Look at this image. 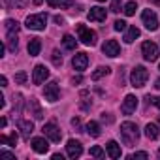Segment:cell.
Returning <instances> with one entry per match:
<instances>
[{
  "instance_id": "obj_18",
  "label": "cell",
  "mask_w": 160,
  "mask_h": 160,
  "mask_svg": "<svg viewBox=\"0 0 160 160\" xmlns=\"http://www.w3.org/2000/svg\"><path fill=\"white\" fill-rule=\"evenodd\" d=\"M19 130H21V136H23V139H30V134H32V130H34V124L30 122V121H19Z\"/></svg>"
},
{
  "instance_id": "obj_32",
  "label": "cell",
  "mask_w": 160,
  "mask_h": 160,
  "mask_svg": "<svg viewBox=\"0 0 160 160\" xmlns=\"http://www.w3.org/2000/svg\"><path fill=\"white\" fill-rule=\"evenodd\" d=\"M51 58H53V64H55V66H60V64H62V55L58 53V49H55V51H53Z\"/></svg>"
},
{
  "instance_id": "obj_21",
  "label": "cell",
  "mask_w": 160,
  "mask_h": 160,
  "mask_svg": "<svg viewBox=\"0 0 160 160\" xmlns=\"http://www.w3.org/2000/svg\"><path fill=\"white\" fill-rule=\"evenodd\" d=\"M139 34H141V32H139L138 27H130V28L126 30V34H124V42H126V43H132L136 38H139Z\"/></svg>"
},
{
  "instance_id": "obj_27",
  "label": "cell",
  "mask_w": 160,
  "mask_h": 160,
  "mask_svg": "<svg viewBox=\"0 0 160 160\" xmlns=\"http://www.w3.org/2000/svg\"><path fill=\"white\" fill-rule=\"evenodd\" d=\"M6 6L8 8H25L27 0H6Z\"/></svg>"
},
{
  "instance_id": "obj_25",
  "label": "cell",
  "mask_w": 160,
  "mask_h": 160,
  "mask_svg": "<svg viewBox=\"0 0 160 160\" xmlns=\"http://www.w3.org/2000/svg\"><path fill=\"white\" fill-rule=\"evenodd\" d=\"M62 43H64V47H66V49H75V45H77V40H75L72 34H64V38H62Z\"/></svg>"
},
{
  "instance_id": "obj_13",
  "label": "cell",
  "mask_w": 160,
  "mask_h": 160,
  "mask_svg": "<svg viewBox=\"0 0 160 160\" xmlns=\"http://www.w3.org/2000/svg\"><path fill=\"white\" fill-rule=\"evenodd\" d=\"M89 21H94V23H104L106 19H108V13H106V10L104 8H100V6H96V8H91V12H89Z\"/></svg>"
},
{
  "instance_id": "obj_37",
  "label": "cell",
  "mask_w": 160,
  "mask_h": 160,
  "mask_svg": "<svg viewBox=\"0 0 160 160\" xmlns=\"http://www.w3.org/2000/svg\"><path fill=\"white\" fill-rule=\"evenodd\" d=\"M47 4H49L51 8H57V6H60V4H62V0H47Z\"/></svg>"
},
{
  "instance_id": "obj_12",
  "label": "cell",
  "mask_w": 160,
  "mask_h": 160,
  "mask_svg": "<svg viewBox=\"0 0 160 160\" xmlns=\"http://www.w3.org/2000/svg\"><path fill=\"white\" fill-rule=\"evenodd\" d=\"M102 51H104V55H108V57L115 58V57H119L121 47H119V43H117L115 40H108V42L102 45Z\"/></svg>"
},
{
  "instance_id": "obj_34",
  "label": "cell",
  "mask_w": 160,
  "mask_h": 160,
  "mask_svg": "<svg viewBox=\"0 0 160 160\" xmlns=\"http://www.w3.org/2000/svg\"><path fill=\"white\" fill-rule=\"evenodd\" d=\"M130 158H132V160H136V158H143V160H145V158H149V154H147L145 151H139V152H134Z\"/></svg>"
},
{
  "instance_id": "obj_11",
  "label": "cell",
  "mask_w": 160,
  "mask_h": 160,
  "mask_svg": "<svg viewBox=\"0 0 160 160\" xmlns=\"http://www.w3.org/2000/svg\"><path fill=\"white\" fill-rule=\"evenodd\" d=\"M72 66H73L77 72L87 70V66H89V57H87V53H75L73 58H72Z\"/></svg>"
},
{
  "instance_id": "obj_1",
  "label": "cell",
  "mask_w": 160,
  "mask_h": 160,
  "mask_svg": "<svg viewBox=\"0 0 160 160\" xmlns=\"http://www.w3.org/2000/svg\"><path fill=\"white\" fill-rule=\"evenodd\" d=\"M121 138H122V143L124 145H128V147L136 145L138 139H139V128H138V124L136 122H130V121L122 122L121 124Z\"/></svg>"
},
{
  "instance_id": "obj_51",
  "label": "cell",
  "mask_w": 160,
  "mask_h": 160,
  "mask_svg": "<svg viewBox=\"0 0 160 160\" xmlns=\"http://www.w3.org/2000/svg\"><path fill=\"white\" fill-rule=\"evenodd\" d=\"M158 124H160V117H158Z\"/></svg>"
},
{
  "instance_id": "obj_46",
  "label": "cell",
  "mask_w": 160,
  "mask_h": 160,
  "mask_svg": "<svg viewBox=\"0 0 160 160\" xmlns=\"http://www.w3.org/2000/svg\"><path fill=\"white\" fill-rule=\"evenodd\" d=\"M6 124H8V121H6V119H0V126H2V128H4Z\"/></svg>"
},
{
  "instance_id": "obj_33",
  "label": "cell",
  "mask_w": 160,
  "mask_h": 160,
  "mask_svg": "<svg viewBox=\"0 0 160 160\" xmlns=\"http://www.w3.org/2000/svg\"><path fill=\"white\" fill-rule=\"evenodd\" d=\"M111 12L119 13L121 12V0H111Z\"/></svg>"
},
{
  "instance_id": "obj_24",
  "label": "cell",
  "mask_w": 160,
  "mask_h": 160,
  "mask_svg": "<svg viewBox=\"0 0 160 160\" xmlns=\"http://www.w3.org/2000/svg\"><path fill=\"white\" fill-rule=\"evenodd\" d=\"M6 32L8 34H17L19 32V23L13 19H6Z\"/></svg>"
},
{
  "instance_id": "obj_6",
  "label": "cell",
  "mask_w": 160,
  "mask_h": 160,
  "mask_svg": "<svg viewBox=\"0 0 160 160\" xmlns=\"http://www.w3.org/2000/svg\"><path fill=\"white\" fill-rule=\"evenodd\" d=\"M42 132H43V136H45L47 139H51L53 143H58L60 138H62V132L58 130V126H57L55 122H45L43 128H42Z\"/></svg>"
},
{
  "instance_id": "obj_23",
  "label": "cell",
  "mask_w": 160,
  "mask_h": 160,
  "mask_svg": "<svg viewBox=\"0 0 160 160\" xmlns=\"http://www.w3.org/2000/svg\"><path fill=\"white\" fill-rule=\"evenodd\" d=\"M158 134H160V132H158V126H156V124H151V122H149V124L145 126V136H147L149 139H156Z\"/></svg>"
},
{
  "instance_id": "obj_29",
  "label": "cell",
  "mask_w": 160,
  "mask_h": 160,
  "mask_svg": "<svg viewBox=\"0 0 160 160\" xmlns=\"http://www.w3.org/2000/svg\"><path fill=\"white\" fill-rule=\"evenodd\" d=\"M91 156H94V158H104L106 156V152H104V149L102 147H91Z\"/></svg>"
},
{
  "instance_id": "obj_36",
  "label": "cell",
  "mask_w": 160,
  "mask_h": 160,
  "mask_svg": "<svg viewBox=\"0 0 160 160\" xmlns=\"http://www.w3.org/2000/svg\"><path fill=\"white\" fill-rule=\"evenodd\" d=\"M70 6H73V0H62L60 10H64V8H70Z\"/></svg>"
},
{
  "instance_id": "obj_43",
  "label": "cell",
  "mask_w": 160,
  "mask_h": 160,
  "mask_svg": "<svg viewBox=\"0 0 160 160\" xmlns=\"http://www.w3.org/2000/svg\"><path fill=\"white\" fill-rule=\"evenodd\" d=\"M55 23H57V25H62V23H64V17H60V15H55Z\"/></svg>"
},
{
  "instance_id": "obj_2",
  "label": "cell",
  "mask_w": 160,
  "mask_h": 160,
  "mask_svg": "<svg viewBox=\"0 0 160 160\" xmlns=\"http://www.w3.org/2000/svg\"><path fill=\"white\" fill-rule=\"evenodd\" d=\"M147 79H149V70H147L145 66H136V68L132 70V73H130V83H132V87H136V89L145 87Z\"/></svg>"
},
{
  "instance_id": "obj_16",
  "label": "cell",
  "mask_w": 160,
  "mask_h": 160,
  "mask_svg": "<svg viewBox=\"0 0 160 160\" xmlns=\"http://www.w3.org/2000/svg\"><path fill=\"white\" fill-rule=\"evenodd\" d=\"M32 149L38 152V154H45L49 151V143L45 138H34L32 139Z\"/></svg>"
},
{
  "instance_id": "obj_41",
  "label": "cell",
  "mask_w": 160,
  "mask_h": 160,
  "mask_svg": "<svg viewBox=\"0 0 160 160\" xmlns=\"http://www.w3.org/2000/svg\"><path fill=\"white\" fill-rule=\"evenodd\" d=\"M72 124H73L75 128H79V126H81V121H79V117H73V119H72Z\"/></svg>"
},
{
  "instance_id": "obj_17",
  "label": "cell",
  "mask_w": 160,
  "mask_h": 160,
  "mask_svg": "<svg viewBox=\"0 0 160 160\" xmlns=\"http://www.w3.org/2000/svg\"><path fill=\"white\" fill-rule=\"evenodd\" d=\"M106 151H108V156L109 158H113V160H117V158H121V145L117 143V141H108V145H106Z\"/></svg>"
},
{
  "instance_id": "obj_26",
  "label": "cell",
  "mask_w": 160,
  "mask_h": 160,
  "mask_svg": "<svg viewBox=\"0 0 160 160\" xmlns=\"http://www.w3.org/2000/svg\"><path fill=\"white\" fill-rule=\"evenodd\" d=\"M8 47L10 51H17V34H8Z\"/></svg>"
},
{
  "instance_id": "obj_4",
  "label": "cell",
  "mask_w": 160,
  "mask_h": 160,
  "mask_svg": "<svg viewBox=\"0 0 160 160\" xmlns=\"http://www.w3.org/2000/svg\"><path fill=\"white\" fill-rule=\"evenodd\" d=\"M25 23H27V28H30V30H43L45 25H47V15H45V13L28 15Z\"/></svg>"
},
{
  "instance_id": "obj_31",
  "label": "cell",
  "mask_w": 160,
  "mask_h": 160,
  "mask_svg": "<svg viewBox=\"0 0 160 160\" xmlns=\"http://www.w3.org/2000/svg\"><path fill=\"white\" fill-rule=\"evenodd\" d=\"M113 28H115L117 32H122V30H126L128 27H126V23H124L122 19H117V21L113 23Z\"/></svg>"
},
{
  "instance_id": "obj_39",
  "label": "cell",
  "mask_w": 160,
  "mask_h": 160,
  "mask_svg": "<svg viewBox=\"0 0 160 160\" xmlns=\"http://www.w3.org/2000/svg\"><path fill=\"white\" fill-rule=\"evenodd\" d=\"M147 98H149V100H151V102H152V104L158 108V109H160V96H156V98H152V96H147Z\"/></svg>"
},
{
  "instance_id": "obj_15",
  "label": "cell",
  "mask_w": 160,
  "mask_h": 160,
  "mask_svg": "<svg viewBox=\"0 0 160 160\" xmlns=\"http://www.w3.org/2000/svg\"><path fill=\"white\" fill-rule=\"evenodd\" d=\"M27 106H28V111H30V115H32L36 121H42V119H43V115H45V113H43V109L40 108V104H38V100H36V98H30Z\"/></svg>"
},
{
  "instance_id": "obj_44",
  "label": "cell",
  "mask_w": 160,
  "mask_h": 160,
  "mask_svg": "<svg viewBox=\"0 0 160 160\" xmlns=\"http://www.w3.org/2000/svg\"><path fill=\"white\" fill-rule=\"evenodd\" d=\"M72 81H73V83H81L83 79H81V75H73V77H72Z\"/></svg>"
},
{
  "instance_id": "obj_10",
  "label": "cell",
  "mask_w": 160,
  "mask_h": 160,
  "mask_svg": "<svg viewBox=\"0 0 160 160\" xmlns=\"http://www.w3.org/2000/svg\"><path fill=\"white\" fill-rule=\"evenodd\" d=\"M66 152H68L70 158H79V156L83 154V145L79 143L77 139H70L66 143Z\"/></svg>"
},
{
  "instance_id": "obj_42",
  "label": "cell",
  "mask_w": 160,
  "mask_h": 160,
  "mask_svg": "<svg viewBox=\"0 0 160 160\" xmlns=\"http://www.w3.org/2000/svg\"><path fill=\"white\" fill-rule=\"evenodd\" d=\"M0 87H8V79H6V75L0 77Z\"/></svg>"
},
{
  "instance_id": "obj_48",
  "label": "cell",
  "mask_w": 160,
  "mask_h": 160,
  "mask_svg": "<svg viewBox=\"0 0 160 160\" xmlns=\"http://www.w3.org/2000/svg\"><path fill=\"white\" fill-rule=\"evenodd\" d=\"M154 87H156V89H160V79H156V83H154Z\"/></svg>"
},
{
  "instance_id": "obj_9",
  "label": "cell",
  "mask_w": 160,
  "mask_h": 160,
  "mask_svg": "<svg viewBox=\"0 0 160 160\" xmlns=\"http://www.w3.org/2000/svg\"><path fill=\"white\" fill-rule=\"evenodd\" d=\"M43 96H45V100H49V102H57L58 96H60L58 85H57L55 81H49V83L43 87Z\"/></svg>"
},
{
  "instance_id": "obj_52",
  "label": "cell",
  "mask_w": 160,
  "mask_h": 160,
  "mask_svg": "<svg viewBox=\"0 0 160 160\" xmlns=\"http://www.w3.org/2000/svg\"><path fill=\"white\" fill-rule=\"evenodd\" d=\"M158 70H160V64H158Z\"/></svg>"
},
{
  "instance_id": "obj_45",
  "label": "cell",
  "mask_w": 160,
  "mask_h": 160,
  "mask_svg": "<svg viewBox=\"0 0 160 160\" xmlns=\"http://www.w3.org/2000/svg\"><path fill=\"white\" fill-rule=\"evenodd\" d=\"M51 158H53V160H62V154H53Z\"/></svg>"
},
{
  "instance_id": "obj_5",
  "label": "cell",
  "mask_w": 160,
  "mask_h": 160,
  "mask_svg": "<svg viewBox=\"0 0 160 160\" xmlns=\"http://www.w3.org/2000/svg\"><path fill=\"white\" fill-rule=\"evenodd\" d=\"M141 53H143V58L149 60V62H154V60L158 58V55H160L158 45L152 43V42H143V45H141Z\"/></svg>"
},
{
  "instance_id": "obj_40",
  "label": "cell",
  "mask_w": 160,
  "mask_h": 160,
  "mask_svg": "<svg viewBox=\"0 0 160 160\" xmlns=\"http://www.w3.org/2000/svg\"><path fill=\"white\" fill-rule=\"evenodd\" d=\"M0 156H2V158H15V156H13L12 152H8V151H4V149L0 151Z\"/></svg>"
},
{
  "instance_id": "obj_47",
  "label": "cell",
  "mask_w": 160,
  "mask_h": 160,
  "mask_svg": "<svg viewBox=\"0 0 160 160\" xmlns=\"http://www.w3.org/2000/svg\"><path fill=\"white\" fill-rule=\"evenodd\" d=\"M42 2H43V0H34V6H40Z\"/></svg>"
},
{
  "instance_id": "obj_30",
  "label": "cell",
  "mask_w": 160,
  "mask_h": 160,
  "mask_svg": "<svg viewBox=\"0 0 160 160\" xmlns=\"http://www.w3.org/2000/svg\"><path fill=\"white\" fill-rule=\"evenodd\" d=\"M15 83H19V85L27 83V72H17L15 73Z\"/></svg>"
},
{
  "instance_id": "obj_3",
  "label": "cell",
  "mask_w": 160,
  "mask_h": 160,
  "mask_svg": "<svg viewBox=\"0 0 160 160\" xmlns=\"http://www.w3.org/2000/svg\"><path fill=\"white\" fill-rule=\"evenodd\" d=\"M77 34H79V40L85 45H96V32L91 30L89 27L85 25H77Z\"/></svg>"
},
{
  "instance_id": "obj_50",
  "label": "cell",
  "mask_w": 160,
  "mask_h": 160,
  "mask_svg": "<svg viewBox=\"0 0 160 160\" xmlns=\"http://www.w3.org/2000/svg\"><path fill=\"white\" fill-rule=\"evenodd\" d=\"M98 2H106V0H98Z\"/></svg>"
},
{
  "instance_id": "obj_49",
  "label": "cell",
  "mask_w": 160,
  "mask_h": 160,
  "mask_svg": "<svg viewBox=\"0 0 160 160\" xmlns=\"http://www.w3.org/2000/svg\"><path fill=\"white\" fill-rule=\"evenodd\" d=\"M158 158H160V149H158Z\"/></svg>"
},
{
  "instance_id": "obj_8",
  "label": "cell",
  "mask_w": 160,
  "mask_h": 160,
  "mask_svg": "<svg viewBox=\"0 0 160 160\" xmlns=\"http://www.w3.org/2000/svg\"><path fill=\"white\" fill-rule=\"evenodd\" d=\"M47 77H49V70L43 64H36L34 66V72H32V81H34V85H42Z\"/></svg>"
},
{
  "instance_id": "obj_38",
  "label": "cell",
  "mask_w": 160,
  "mask_h": 160,
  "mask_svg": "<svg viewBox=\"0 0 160 160\" xmlns=\"http://www.w3.org/2000/svg\"><path fill=\"white\" fill-rule=\"evenodd\" d=\"M102 121H104V122H113V117H111L109 113H102Z\"/></svg>"
},
{
  "instance_id": "obj_20",
  "label": "cell",
  "mask_w": 160,
  "mask_h": 160,
  "mask_svg": "<svg viewBox=\"0 0 160 160\" xmlns=\"http://www.w3.org/2000/svg\"><path fill=\"white\" fill-rule=\"evenodd\" d=\"M87 134L91 136V138H98L100 134H102V130H100V124L98 122H94V121H91V122H87Z\"/></svg>"
},
{
  "instance_id": "obj_19",
  "label": "cell",
  "mask_w": 160,
  "mask_h": 160,
  "mask_svg": "<svg viewBox=\"0 0 160 160\" xmlns=\"http://www.w3.org/2000/svg\"><path fill=\"white\" fill-rule=\"evenodd\" d=\"M40 51H42V42H40V38H30V42H28V55H30V57H38Z\"/></svg>"
},
{
  "instance_id": "obj_22",
  "label": "cell",
  "mask_w": 160,
  "mask_h": 160,
  "mask_svg": "<svg viewBox=\"0 0 160 160\" xmlns=\"http://www.w3.org/2000/svg\"><path fill=\"white\" fill-rule=\"evenodd\" d=\"M111 72V68H108V66H98L94 72H92V79H94V81H98V79H102L104 75H108Z\"/></svg>"
},
{
  "instance_id": "obj_35",
  "label": "cell",
  "mask_w": 160,
  "mask_h": 160,
  "mask_svg": "<svg viewBox=\"0 0 160 160\" xmlns=\"http://www.w3.org/2000/svg\"><path fill=\"white\" fill-rule=\"evenodd\" d=\"M8 145H10V147H15V145H17V134H15V132L8 138Z\"/></svg>"
},
{
  "instance_id": "obj_14",
  "label": "cell",
  "mask_w": 160,
  "mask_h": 160,
  "mask_svg": "<svg viewBox=\"0 0 160 160\" xmlns=\"http://www.w3.org/2000/svg\"><path fill=\"white\" fill-rule=\"evenodd\" d=\"M136 108H138V98L134 96V94H128L126 98H124V102H122V113L124 115H132L134 111H136Z\"/></svg>"
},
{
  "instance_id": "obj_7",
  "label": "cell",
  "mask_w": 160,
  "mask_h": 160,
  "mask_svg": "<svg viewBox=\"0 0 160 160\" xmlns=\"http://www.w3.org/2000/svg\"><path fill=\"white\" fill-rule=\"evenodd\" d=\"M141 21H143L145 28H149V30H156L158 28V17H156V13L152 10H145L141 13Z\"/></svg>"
},
{
  "instance_id": "obj_28",
  "label": "cell",
  "mask_w": 160,
  "mask_h": 160,
  "mask_svg": "<svg viewBox=\"0 0 160 160\" xmlns=\"http://www.w3.org/2000/svg\"><path fill=\"white\" fill-rule=\"evenodd\" d=\"M136 10H138V4H136V2H128V4L124 6V10H122V12L130 17V15H134V13H136Z\"/></svg>"
}]
</instances>
